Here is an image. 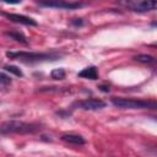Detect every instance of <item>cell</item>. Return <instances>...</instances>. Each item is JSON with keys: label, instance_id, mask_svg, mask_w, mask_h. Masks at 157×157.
Returning <instances> with one entry per match:
<instances>
[{"label": "cell", "instance_id": "cell-12", "mask_svg": "<svg viewBox=\"0 0 157 157\" xmlns=\"http://www.w3.org/2000/svg\"><path fill=\"white\" fill-rule=\"evenodd\" d=\"M50 76L54 80H64L65 76H66V72H65V70L63 67H58V69H53L52 70Z\"/></svg>", "mask_w": 157, "mask_h": 157}, {"label": "cell", "instance_id": "cell-1", "mask_svg": "<svg viewBox=\"0 0 157 157\" xmlns=\"http://www.w3.org/2000/svg\"><path fill=\"white\" fill-rule=\"evenodd\" d=\"M6 56L10 59L25 61V63H40V61H54L61 58L60 53H39V52H6Z\"/></svg>", "mask_w": 157, "mask_h": 157}, {"label": "cell", "instance_id": "cell-6", "mask_svg": "<svg viewBox=\"0 0 157 157\" xmlns=\"http://www.w3.org/2000/svg\"><path fill=\"white\" fill-rule=\"evenodd\" d=\"M105 105H107V103L98 98L82 99V101H77L72 104V107H77L83 110H99V109H103Z\"/></svg>", "mask_w": 157, "mask_h": 157}, {"label": "cell", "instance_id": "cell-16", "mask_svg": "<svg viewBox=\"0 0 157 157\" xmlns=\"http://www.w3.org/2000/svg\"><path fill=\"white\" fill-rule=\"evenodd\" d=\"M102 92H105V93H108L109 91H110V88H109V86H107V85H101L99 87H98Z\"/></svg>", "mask_w": 157, "mask_h": 157}, {"label": "cell", "instance_id": "cell-7", "mask_svg": "<svg viewBox=\"0 0 157 157\" xmlns=\"http://www.w3.org/2000/svg\"><path fill=\"white\" fill-rule=\"evenodd\" d=\"M2 16H5L7 20H10L11 22H15V23H20V25H25V26H38L37 21L32 17H28V16H25V15H20V13H10V12H1Z\"/></svg>", "mask_w": 157, "mask_h": 157}, {"label": "cell", "instance_id": "cell-2", "mask_svg": "<svg viewBox=\"0 0 157 157\" xmlns=\"http://www.w3.org/2000/svg\"><path fill=\"white\" fill-rule=\"evenodd\" d=\"M40 130V125L36 123H26L20 120H7L0 126L2 135L6 134H34Z\"/></svg>", "mask_w": 157, "mask_h": 157}, {"label": "cell", "instance_id": "cell-15", "mask_svg": "<svg viewBox=\"0 0 157 157\" xmlns=\"http://www.w3.org/2000/svg\"><path fill=\"white\" fill-rule=\"evenodd\" d=\"M83 20L82 18H74L72 21H71V25H74V26H78V27H81V26H83Z\"/></svg>", "mask_w": 157, "mask_h": 157}, {"label": "cell", "instance_id": "cell-3", "mask_svg": "<svg viewBox=\"0 0 157 157\" xmlns=\"http://www.w3.org/2000/svg\"><path fill=\"white\" fill-rule=\"evenodd\" d=\"M112 104L121 109H155L157 110V101H144L134 98L114 97L110 99Z\"/></svg>", "mask_w": 157, "mask_h": 157}, {"label": "cell", "instance_id": "cell-8", "mask_svg": "<svg viewBox=\"0 0 157 157\" xmlns=\"http://www.w3.org/2000/svg\"><path fill=\"white\" fill-rule=\"evenodd\" d=\"M60 139L66 142V144H71V145H85L86 144V140L81 136V135H77V134H64L60 136Z\"/></svg>", "mask_w": 157, "mask_h": 157}, {"label": "cell", "instance_id": "cell-4", "mask_svg": "<svg viewBox=\"0 0 157 157\" xmlns=\"http://www.w3.org/2000/svg\"><path fill=\"white\" fill-rule=\"evenodd\" d=\"M119 4L125 6L130 11L140 12V13L157 10V1L156 0H129V1H121Z\"/></svg>", "mask_w": 157, "mask_h": 157}, {"label": "cell", "instance_id": "cell-14", "mask_svg": "<svg viewBox=\"0 0 157 157\" xmlns=\"http://www.w3.org/2000/svg\"><path fill=\"white\" fill-rule=\"evenodd\" d=\"M0 83H1V87H6V86L11 85V78H10V76H7L4 71L0 74Z\"/></svg>", "mask_w": 157, "mask_h": 157}, {"label": "cell", "instance_id": "cell-5", "mask_svg": "<svg viewBox=\"0 0 157 157\" xmlns=\"http://www.w3.org/2000/svg\"><path fill=\"white\" fill-rule=\"evenodd\" d=\"M39 6L44 7H54L60 10H77L82 6H85L83 2L78 1H64V0H53V1H38Z\"/></svg>", "mask_w": 157, "mask_h": 157}, {"label": "cell", "instance_id": "cell-11", "mask_svg": "<svg viewBox=\"0 0 157 157\" xmlns=\"http://www.w3.org/2000/svg\"><path fill=\"white\" fill-rule=\"evenodd\" d=\"M134 60L135 61H139L141 64H157V59L152 55H148V54H139V55H135L134 56Z\"/></svg>", "mask_w": 157, "mask_h": 157}, {"label": "cell", "instance_id": "cell-10", "mask_svg": "<svg viewBox=\"0 0 157 157\" xmlns=\"http://www.w3.org/2000/svg\"><path fill=\"white\" fill-rule=\"evenodd\" d=\"M5 34H6L7 37H10L11 39H13V40L21 43V44H28V40H27L26 36H25L23 33H21V32H17V31H10V32H6Z\"/></svg>", "mask_w": 157, "mask_h": 157}, {"label": "cell", "instance_id": "cell-13", "mask_svg": "<svg viewBox=\"0 0 157 157\" xmlns=\"http://www.w3.org/2000/svg\"><path fill=\"white\" fill-rule=\"evenodd\" d=\"M4 70L7 71V72H10V74H13V75L17 76V77H22V76H23V74H22V71L20 70V67H17V66H15V65H4Z\"/></svg>", "mask_w": 157, "mask_h": 157}, {"label": "cell", "instance_id": "cell-9", "mask_svg": "<svg viewBox=\"0 0 157 157\" xmlns=\"http://www.w3.org/2000/svg\"><path fill=\"white\" fill-rule=\"evenodd\" d=\"M78 77H82V78H87V80H98V70L96 66H87L85 69H82L78 74H77Z\"/></svg>", "mask_w": 157, "mask_h": 157}]
</instances>
